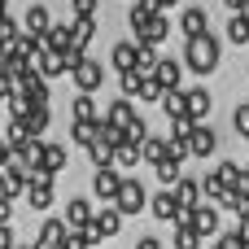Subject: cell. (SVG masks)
Masks as SVG:
<instances>
[{"label": "cell", "mask_w": 249, "mask_h": 249, "mask_svg": "<svg viewBox=\"0 0 249 249\" xmlns=\"http://www.w3.org/2000/svg\"><path fill=\"white\" fill-rule=\"evenodd\" d=\"M223 210H232L236 219H245V214H249V197H241V193H228V197H223Z\"/></svg>", "instance_id": "33"}, {"label": "cell", "mask_w": 249, "mask_h": 249, "mask_svg": "<svg viewBox=\"0 0 249 249\" xmlns=\"http://www.w3.org/2000/svg\"><path fill=\"white\" fill-rule=\"evenodd\" d=\"M201 193H206V201H219V206H223V197H228L232 188H228V179H223V171H219V166H214V171H206Z\"/></svg>", "instance_id": "18"}, {"label": "cell", "mask_w": 249, "mask_h": 249, "mask_svg": "<svg viewBox=\"0 0 249 249\" xmlns=\"http://www.w3.org/2000/svg\"><path fill=\"white\" fill-rule=\"evenodd\" d=\"M149 201H153V197L144 193V184L127 175V179H123V193H118V201H114V206H118L123 214H140V210H149Z\"/></svg>", "instance_id": "3"}, {"label": "cell", "mask_w": 249, "mask_h": 249, "mask_svg": "<svg viewBox=\"0 0 249 249\" xmlns=\"http://www.w3.org/2000/svg\"><path fill=\"white\" fill-rule=\"evenodd\" d=\"M105 123H109V127H118V131H131V127H136L140 118H136V105H131L127 96H118V101L109 105V114H105Z\"/></svg>", "instance_id": "7"}, {"label": "cell", "mask_w": 249, "mask_h": 249, "mask_svg": "<svg viewBox=\"0 0 249 249\" xmlns=\"http://www.w3.org/2000/svg\"><path fill=\"white\" fill-rule=\"evenodd\" d=\"M158 179H162L166 188H171V184H179V158H171V162H162V166H158Z\"/></svg>", "instance_id": "34"}, {"label": "cell", "mask_w": 249, "mask_h": 249, "mask_svg": "<svg viewBox=\"0 0 249 249\" xmlns=\"http://www.w3.org/2000/svg\"><path fill=\"white\" fill-rule=\"evenodd\" d=\"M241 18H245V22H249V0H245V9H241Z\"/></svg>", "instance_id": "49"}, {"label": "cell", "mask_w": 249, "mask_h": 249, "mask_svg": "<svg viewBox=\"0 0 249 249\" xmlns=\"http://www.w3.org/2000/svg\"><path fill=\"white\" fill-rule=\"evenodd\" d=\"M61 171H66V149H61V144H48V149H44V166H39V175L53 179V175H61Z\"/></svg>", "instance_id": "25"}, {"label": "cell", "mask_w": 249, "mask_h": 249, "mask_svg": "<svg viewBox=\"0 0 249 249\" xmlns=\"http://www.w3.org/2000/svg\"><path fill=\"white\" fill-rule=\"evenodd\" d=\"M92 219H96L92 201H83V197L66 201V228H70V232H83V228H92Z\"/></svg>", "instance_id": "6"}, {"label": "cell", "mask_w": 249, "mask_h": 249, "mask_svg": "<svg viewBox=\"0 0 249 249\" xmlns=\"http://www.w3.org/2000/svg\"><path fill=\"white\" fill-rule=\"evenodd\" d=\"M175 249H201V232L193 223H179L175 228Z\"/></svg>", "instance_id": "29"}, {"label": "cell", "mask_w": 249, "mask_h": 249, "mask_svg": "<svg viewBox=\"0 0 249 249\" xmlns=\"http://www.w3.org/2000/svg\"><path fill=\"white\" fill-rule=\"evenodd\" d=\"M232 123H236V131H241V136L249 140V101H241V105H236V114H232Z\"/></svg>", "instance_id": "36"}, {"label": "cell", "mask_w": 249, "mask_h": 249, "mask_svg": "<svg viewBox=\"0 0 249 249\" xmlns=\"http://www.w3.org/2000/svg\"><path fill=\"white\" fill-rule=\"evenodd\" d=\"M74 123H96V101L92 96H74Z\"/></svg>", "instance_id": "30"}, {"label": "cell", "mask_w": 249, "mask_h": 249, "mask_svg": "<svg viewBox=\"0 0 249 249\" xmlns=\"http://www.w3.org/2000/svg\"><path fill=\"white\" fill-rule=\"evenodd\" d=\"M166 35H171V22H166V13H158V18H153L144 31H136V44H149V48H158Z\"/></svg>", "instance_id": "13"}, {"label": "cell", "mask_w": 249, "mask_h": 249, "mask_svg": "<svg viewBox=\"0 0 249 249\" xmlns=\"http://www.w3.org/2000/svg\"><path fill=\"white\" fill-rule=\"evenodd\" d=\"M158 13H162V9H158V0H136V4H131V13H127V22H131V31H144Z\"/></svg>", "instance_id": "19"}, {"label": "cell", "mask_w": 249, "mask_h": 249, "mask_svg": "<svg viewBox=\"0 0 249 249\" xmlns=\"http://www.w3.org/2000/svg\"><path fill=\"white\" fill-rule=\"evenodd\" d=\"M123 179H127V175H118V166L96 171V175H92V197H96L101 206H114V201H118V193H123Z\"/></svg>", "instance_id": "2"}, {"label": "cell", "mask_w": 249, "mask_h": 249, "mask_svg": "<svg viewBox=\"0 0 249 249\" xmlns=\"http://www.w3.org/2000/svg\"><path fill=\"white\" fill-rule=\"evenodd\" d=\"M232 193H241V197H249V166H241V175H236V184H232Z\"/></svg>", "instance_id": "40"}, {"label": "cell", "mask_w": 249, "mask_h": 249, "mask_svg": "<svg viewBox=\"0 0 249 249\" xmlns=\"http://www.w3.org/2000/svg\"><path fill=\"white\" fill-rule=\"evenodd\" d=\"M210 249H219V245H210Z\"/></svg>", "instance_id": "52"}, {"label": "cell", "mask_w": 249, "mask_h": 249, "mask_svg": "<svg viewBox=\"0 0 249 249\" xmlns=\"http://www.w3.org/2000/svg\"><path fill=\"white\" fill-rule=\"evenodd\" d=\"M48 127V109H35L31 118H26V131H31V140H39V131Z\"/></svg>", "instance_id": "35"}, {"label": "cell", "mask_w": 249, "mask_h": 249, "mask_svg": "<svg viewBox=\"0 0 249 249\" xmlns=\"http://www.w3.org/2000/svg\"><path fill=\"white\" fill-rule=\"evenodd\" d=\"M136 249H162V241H158V236H140V241H136Z\"/></svg>", "instance_id": "42"}, {"label": "cell", "mask_w": 249, "mask_h": 249, "mask_svg": "<svg viewBox=\"0 0 249 249\" xmlns=\"http://www.w3.org/2000/svg\"><path fill=\"white\" fill-rule=\"evenodd\" d=\"M44 44H48V53H74V26H66V22H57L48 35H44Z\"/></svg>", "instance_id": "10"}, {"label": "cell", "mask_w": 249, "mask_h": 249, "mask_svg": "<svg viewBox=\"0 0 249 249\" xmlns=\"http://www.w3.org/2000/svg\"><path fill=\"white\" fill-rule=\"evenodd\" d=\"M214 149H219V136L206 123H197V131H193V158H210Z\"/></svg>", "instance_id": "20"}, {"label": "cell", "mask_w": 249, "mask_h": 249, "mask_svg": "<svg viewBox=\"0 0 249 249\" xmlns=\"http://www.w3.org/2000/svg\"><path fill=\"white\" fill-rule=\"evenodd\" d=\"M206 26H210V22H206V9H201V4H188L184 18H179V31H184L188 39H201V35H210Z\"/></svg>", "instance_id": "9"}, {"label": "cell", "mask_w": 249, "mask_h": 249, "mask_svg": "<svg viewBox=\"0 0 249 249\" xmlns=\"http://www.w3.org/2000/svg\"><path fill=\"white\" fill-rule=\"evenodd\" d=\"M210 109H214L210 92H206V88H188V118H193V123H206Z\"/></svg>", "instance_id": "14"}, {"label": "cell", "mask_w": 249, "mask_h": 249, "mask_svg": "<svg viewBox=\"0 0 249 249\" xmlns=\"http://www.w3.org/2000/svg\"><path fill=\"white\" fill-rule=\"evenodd\" d=\"M18 249H35V241H31V245H18Z\"/></svg>", "instance_id": "51"}, {"label": "cell", "mask_w": 249, "mask_h": 249, "mask_svg": "<svg viewBox=\"0 0 249 249\" xmlns=\"http://www.w3.org/2000/svg\"><path fill=\"white\" fill-rule=\"evenodd\" d=\"M228 39L232 44H249V22L241 13H232V22H228Z\"/></svg>", "instance_id": "31"}, {"label": "cell", "mask_w": 249, "mask_h": 249, "mask_svg": "<svg viewBox=\"0 0 249 249\" xmlns=\"http://www.w3.org/2000/svg\"><path fill=\"white\" fill-rule=\"evenodd\" d=\"M70 26H74V53H83L92 44V35H96V18H74Z\"/></svg>", "instance_id": "26"}, {"label": "cell", "mask_w": 249, "mask_h": 249, "mask_svg": "<svg viewBox=\"0 0 249 249\" xmlns=\"http://www.w3.org/2000/svg\"><path fill=\"white\" fill-rule=\"evenodd\" d=\"M162 109H166V118H171V123H179V118H188V92H166V101H162Z\"/></svg>", "instance_id": "27"}, {"label": "cell", "mask_w": 249, "mask_h": 249, "mask_svg": "<svg viewBox=\"0 0 249 249\" xmlns=\"http://www.w3.org/2000/svg\"><path fill=\"white\" fill-rule=\"evenodd\" d=\"M214 245H219V249H245V241H241L236 232H223V236H219Z\"/></svg>", "instance_id": "38"}, {"label": "cell", "mask_w": 249, "mask_h": 249, "mask_svg": "<svg viewBox=\"0 0 249 249\" xmlns=\"http://www.w3.org/2000/svg\"><path fill=\"white\" fill-rule=\"evenodd\" d=\"M0 249H18V245H13V232H9V228H0Z\"/></svg>", "instance_id": "45"}, {"label": "cell", "mask_w": 249, "mask_h": 249, "mask_svg": "<svg viewBox=\"0 0 249 249\" xmlns=\"http://www.w3.org/2000/svg\"><path fill=\"white\" fill-rule=\"evenodd\" d=\"M101 83H105V66H101V61H92V57H83V61L74 66V88H79L83 96H92Z\"/></svg>", "instance_id": "4"}, {"label": "cell", "mask_w": 249, "mask_h": 249, "mask_svg": "<svg viewBox=\"0 0 249 249\" xmlns=\"http://www.w3.org/2000/svg\"><path fill=\"white\" fill-rule=\"evenodd\" d=\"M153 79H158V83H162L166 92H179V79H184V66H179V61H162Z\"/></svg>", "instance_id": "22"}, {"label": "cell", "mask_w": 249, "mask_h": 249, "mask_svg": "<svg viewBox=\"0 0 249 249\" xmlns=\"http://www.w3.org/2000/svg\"><path fill=\"white\" fill-rule=\"evenodd\" d=\"M140 153H144V162H149V166H153V171H158V166H162V162H171V140H162V136H149V140H144V149H140Z\"/></svg>", "instance_id": "17"}, {"label": "cell", "mask_w": 249, "mask_h": 249, "mask_svg": "<svg viewBox=\"0 0 249 249\" xmlns=\"http://www.w3.org/2000/svg\"><path fill=\"white\" fill-rule=\"evenodd\" d=\"M4 144H9L13 153H22V149L31 144V131H26V123H18V118H9V127H4Z\"/></svg>", "instance_id": "23"}, {"label": "cell", "mask_w": 249, "mask_h": 249, "mask_svg": "<svg viewBox=\"0 0 249 249\" xmlns=\"http://www.w3.org/2000/svg\"><path fill=\"white\" fill-rule=\"evenodd\" d=\"M136 101H166V88H162L158 79H144V83H140V96H136Z\"/></svg>", "instance_id": "32"}, {"label": "cell", "mask_w": 249, "mask_h": 249, "mask_svg": "<svg viewBox=\"0 0 249 249\" xmlns=\"http://www.w3.org/2000/svg\"><path fill=\"white\" fill-rule=\"evenodd\" d=\"M236 236H241V241H245V249H249V214L236 223Z\"/></svg>", "instance_id": "43"}, {"label": "cell", "mask_w": 249, "mask_h": 249, "mask_svg": "<svg viewBox=\"0 0 249 249\" xmlns=\"http://www.w3.org/2000/svg\"><path fill=\"white\" fill-rule=\"evenodd\" d=\"M149 210H153V219H162V223H179V219H184V206H179V197H175L171 188H162V193L149 201Z\"/></svg>", "instance_id": "5"}, {"label": "cell", "mask_w": 249, "mask_h": 249, "mask_svg": "<svg viewBox=\"0 0 249 249\" xmlns=\"http://www.w3.org/2000/svg\"><path fill=\"white\" fill-rule=\"evenodd\" d=\"M184 61H188L197 74H210V70L219 66V39H214V35L188 39V44H184Z\"/></svg>", "instance_id": "1"}, {"label": "cell", "mask_w": 249, "mask_h": 249, "mask_svg": "<svg viewBox=\"0 0 249 249\" xmlns=\"http://www.w3.org/2000/svg\"><path fill=\"white\" fill-rule=\"evenodd\" d=\"M140 162H144V153H140V144H131V140L114 149V166H140Z\"/></svg>", "instance_id": "28"}, {"label": "cell", "mask_w": 249, "mask_h": 249, "mask_svg": "<svg viewBox=\"0 0 249 249\" xmlns=\"http://www.w3.org/2000/svg\"><path fill=\"white\" fill-rule=\"evenodd\" d=\"M9 162H13V149H9V144H4V140H0V171H4V166H9Z\"/></svg>", "instance_id": "44"}, {"label": "cell", "mask_w": 249, "mask_h": 249, "mask_svg": "<svg viewBox=\"0 0 249 249\" xmlns=\"http://www.w3.org/2000/svg\"><path fill=\"white\" fill-rule=\"evenodd\" d=\"M4 4H9V0H0V18H4Z\"/></svg>", "instance_id": "50"}, {"label": "cell", "mask_w": 249, "mask_h": 249, "mask_svg": "<svg viewBox=\"0 0 249 249\" xmlns=\"http://www.w3.org/2000/svg\"><path fill=\"white\" fill-rule=\"evenodd\" d=\"M193 228H197L201 236H223V232H219V210H214L210 201L193 210Z\"/></svg>", "instance_id": "16"}, {"label": "cell", "mask_w": 249, "mask_h": 249, "mask_svg": "<svg viewBox=\"0 0 249 249\" xmlns=\"http://www.w3.org/2000/svg\"><path fill=\"white\" fill-rule=\"evenodd\" d=\"M223 4H228L232 13H241V9H245V0H223Z\"/></svg>", "instance_id": "46"}, {"label": "cell", "mask_w": 249, "mask_h": 249, "mask_svg": "<svg viewBox=\"0 0 249 249\" xmlns=\"http://www.w3.org/2000/svg\"><path fill=\"white\" fill-rule=\"evenodd\" d=\"M9 219H13V201L0 197V228H9Z\"/></svg>", "instance_id": "41"}, {"label": "cell", "mask_w": 249, "mask_h": 249, "mask_svg": "<svg viewBox=\"0 0 249 249\" xmlns=\"http://www.w3.org/2000/svg\"><path fill=\"white\" fill-rule=\"evenodd\" d=\"M88 245H92L88 232H70V236H66V249H88Z\"/></svg>", "instance_id": "39"}, {"label": "cell", "mask_w": 249, "mask_h": 249, "mask_svg": "<svg viewBox=\"0 0 249 249\" xmlns=\"http://www.w3.org/2000/svg\"><path fill=\"white\" fill-rule=\"evenodd\" d=\"M70 140L83 144V149H92V144L101 140V118H96V123H74V127H70Z\"/></svg>", "instance_id": "24"}, {"label": "cell", "mask_w": 249, "mask_h": 249, "mask_svg": "<svg viewBox=\"0 0 249 249\" xmlns=\"http://www.w3.org/2000/svg\"><path fill=\"white\" fill-rule=\"evenodd\" d=\"M92 223H96V232L109 241V236H118V228H123V210H118V206H101Z\"/></svg>", "instance_id": "15"}, {"label": "cell", "mask_w": 249, "mask_h": 249, "mask_svg": "<svg viewBox=\"0 0 249 249\" xmlns=\"http://www.w3.org/2000/svg\"><path fill=\"white\" fill-rule=\"evenodd\" d=\"M96 4H101V0H70L74 18H96Z\"/></svg>", "instance_id": "37"}, {"label": "cell", "mask_w": 249, "mask_h": 249, "mask_svg": "<svg viewBox=\"0 0 249 249\" xmlns=\"http://www.w3.org/2000/svg\"><path fill=\"white\" fill-rule=\"evenodd\" d=\"M4 57H9V44H4V39H0V61H4Z\"/></svg>", "instance_id": "48"}, {"label": "cell", "mask_w": 249, "mask_h": 249, "mask_svg": "<svg viewBox=\"0 0 249 249\" xmlns=\"http://www.w3.org/2000/svg\"><path fill=\"white\" fill-rule=\"evenodd\" d=\"M53 26H57V22H53V13H48L44 4H31L26 18H22V31H26V35H48Z\"/></svg>", "instance_id": "8"}, {"label": "cell", "mask_w": 249, "mask_h": 249, "mask_svg": "<svg viewBox=\"0 0 249 249\" xmlns=\"http://www.w3.org/2000/svg\"><path fill=\"white\" fill-rule=\"evenodd\" d=\"M136 57H140V44H136V39H123V44H114V53H109V61H114V70H118V74L136 70Z\"/></svg>", "instance_id": "11"}, {"label": "cell", "mask_w": 249, "mask_h": 249, "mask_svg": "<svg viewBox=\"0 0 249 249\" xmlns=\"http://www.w3.org/2000/svg\"><path fill=\"white\" fill-rule=\"evenodd\" d=\"M175 197H179V206H184V210L206 206V201H201L206 193H201V184H197V179H179V184H175Z\"/></svg>", "instance_id": "21"}, {"label": "cell", "mask_w": 249, "mask_h": 249, "mask_svg": "<svg viewBox=\"0 0 249 249\" xmlns=\"http://www.w3.org/2000/svg\"><path fill=\"white\" fill-rule=\"evenodd\" d=\"M26 206L31 210H48L53 206V179L48 175H35V184L26 188Z\"/></svg>", "instance_id": "12"}, {"label": "cell", "mask_w": 249, "mask_h": 249, "mask_svg": "<svg viewBox=\"0 0 249 249\" xmlns=\"http://www.w3.org/2000/svg\"><path fill=\"white\" fill-rule=\"evenodd\" d=\"M245 101H249V96H245Z\"/></svg>", "instance_id": "53"}, {"label": "cell", "mask_w": 249, "mask_h": 249, "mask_svg": "<svg viewBox=\"0 0 249 249\" xmlns=\"http://www.w3.org/2000/svg\"><path fill=\"white\" fill-rule=\"evenodd\" d=\"M171 4H179V0H158V9H162V13H166V9H171Z\"/></svg>", "instance_id": "47"}]
</instances>
